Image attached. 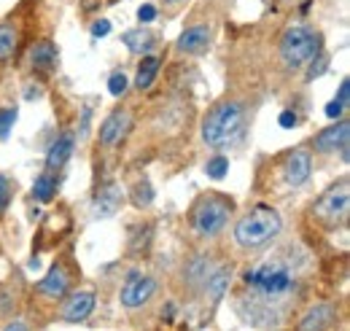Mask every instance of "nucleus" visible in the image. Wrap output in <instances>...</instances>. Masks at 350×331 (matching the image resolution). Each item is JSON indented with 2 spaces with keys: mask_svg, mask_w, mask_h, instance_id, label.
I'll list each match as a JSON object with an SVG mask.
<instances>
[{
  "mask_svg": "<svg viewBox=\"0 0 350 331\" xmlns=\"http://www.w3.org/2000/svg\"><path fill=\"white\" fill-rule=\"evenodd\" d=\"M122 41L127 43V49H130L132 54H148L151 49H154V33H148V30H143V27H137V30H130V33H124L122 36Z\"/></svg>",
  "mask_w": 350,
  "mask_h": 331,
  "instance_id": "aec40b11",
  "label": "nucleus"
},
{
  "mask_svg": "<svg viewBox=\"0 0 350 331\" xmlns=\"http://www.w3.org/2000/svg\"><path fill=\"white\" fill-rule=\"evenodd\" d=\"M137 19H140L143 25H148V22H154V19H157V8H154L151 3H143V5L137 8Z\"/></svg>",
  "mask_w": 350,
  "mask_h": 331,
  "instance_id": "c85d7f7f",
  "label": "nucleus"
},
{
  "mask_svg": "<svg viewBox=\"0 0 350 331\" xmlns=\"http://www.w3.org/2000/svg\"><path fill=\"white\" fill-rule=\"evenodd\" d=\"M159 65H162V59L159 57H151V54H146L143 59H140V65H137V76H135V86L143 92V89H148L154 79H157V73H159Z\"/></svg>",
  "mask_w": 350,
  "mask_h": 331,
  "instance_id": "412c9836",
  "label": "nucleus"
},
{
  "mask_svg": "<svg viewBox=\"0 0 350 331\" xmlns=\"http://www.w3.org/2000/svg\"><path fill=\"white\" fill-rule=\"evenodd\" d=\"M94 307H97V293L94 291H76L65 299V304L59 310V318L65 323H84L94 313Z\"/></svg>",
  "mask_w": 350,
  "mask_h": 331,
  "instance_id": "1a4fd4ad",
  "label": "nucleus"
},
{
  "mask_svg": "<svg viewBox=\"0 0 350 331\" xmlns=\"http://www.w3.org/2000/svg\"><path fill=\"white\" fill-rule=\"evenodd\" d=\"M337 323V307L332 302H318L299 318L297 331H329Z\"/></svg>",
  "mask_w": 350,
  "mask_h": 331,
  "instance_id": "f8f14e48",
  "label": "nucleus"
},
{
  "mask_svg": "<svg viewBox=\"0 0 350 331\" xmlns=\"http://www.w3.org/2000/svg\"><path fill=\"white\" fill-rule=\"evenodd\" d=\"M165 3H170V5H175V3H180V0H165Z\"/></svg>",
  "mask_w": 350,
  "mask_h": 331,
  "instance_id": "c9c22d12",
  "label": "nucleus"
},
{
  "mask_svg": "<svg viewBox=\"0 0 350 331\" xmlns=\"http://www.w3.org/2000/svg\"><path fill=\"white\" fill-rule=\"evenodd\" d=\"M348 97H350V81L348 79H342V83H340V94H337L334 100H337L340 105H345V108H348Z\"/></svg>",
  "mask_w": 350,
  "mask_h": 331,
  "instance_id": "473e14b6",
  "label": "nucleus"
},
{
  "mask_svg": "<svg viewBox=\"0 0 350 331\" xmlns=\"http://www.w3.org/2000/svg\"><path fill=\"white\" fill-rule=\"evenodd\" d=\"M229 280H232V269L229 267H216L211 275H208V280H205V296L216 304V302H221L224 299V293H226V289H229Z\"/></svg>",
  "mask_w": 350,
  "mask_h": 331,
  "instance_id": "a211bd4d",
  "label": "nucleus"
},
{
  "mask_svg": "<svg viewBox=\"0 0 350 331\" xmlns=\"http://www.w3.org/2000/svg\"><path fill=\"white\" fill-rule=\"evenodd\" d=\"M205 172H208V178H213V181H221L226 172H229V159L226 157H211L208 159V165H205Z\"/></svg>",
  "mask_w": 350,
  "mask_h": 331,
  "instance_id": "393cba45",
  "label": "nucleus"
},
{
  "mask_svg": "<svg viewBox=\"0 0 350 331\" xmlns=\"http://www.w3.org/2000/svg\"><path fill=\"white\" fill-rule=\"evenodd\" d=\"M108 33H111V22H108V19H97V22L92 25V36H94V38H105Z\"/></svg>",
  "mask_w": 350,
  "mask_h": 331,
  "instance_id": "c756f323",
  "label": "nucleus"
},
{
  "mask_svg": "<svg viewBox=\"0 0 350 331\" xmlns=\"http://www.w3.org/2000/svg\"><path fill=\"white\" fill-rule=\"evenodd\" d=\"M132 202H135L137 207H148L151 202H154V189H151L148 181L135 183V189H132Z\"/></svg>",
  "mask_w": 350,
  "mask_h": 331,
  "instance_id": "b1692460",
  "label": "nucleus"
},
{
  "mask_svg": "<svg viewBox=\"0 0 350 331\" xmlns=\"http://www.w3.org/2000/svg\"><path fill=\"white\" fill-rule=\"evenodd\" d=\"M127 127H130V114H127V111H113V114L100 124V143H103V146L119 143V140L124 137Z\"/></svg>",
  "mask_w": 350,
  "mask_h": 331,
  "instance_id": "f3484780",
  "label": "nucleus"
},
{
  "mask_svg": "<svg viewBox=\"0 0 350 331\" xmlns=\"http://www.w3.org/2000/svg\"><path fill=\"white\" fill-rule=\"evenodd\" d=\"M211 272H213L211 256H194V259L183 267V280H186L189 286H205V280H208Z\"/></svg>",
  "mask_w": 350,
  "mask_h": 331,
  "instance_id": "6ab92c4d",
  "label": "nucleus"
},
{
  "mask_svg": "<svg viewBox=\"0 0 350 331\" xmlns=\"http://www.w3.org/2000/svg\"><path fill=\"white\" fill-rule=\"evenodd\" d=\"M178 51L180 54H202L208 46H211V27L208 25H194V27H186L178 38Z\"/></svg>",
  "mask_w": 350,
  "mask_h": 331,
  "instance_id": "4468645a",
  "label": "nucleus"
},
{
  "mask_svg": "<svg viewBox=\"0 0 350 331\" xmlns=\"http://www.w3.org/2000/svg\"><path fill=\"white\" fill-rule=\"evenodd\" d=\"M76 151V135L73 132H62L51 146H49V154H46V167L54 172V170H62L65 162L73 157Z\"/></svg>",
  "mask_w": 350,
  "mask_h": 331,
  "instance_id": "2eb2a0df",
  "label": "nucleus"
},
{
  "mask_svg": "<svg viewBox=\"0 0 350 331\" xmlns=\"http://www.w3.org/2000/svg\"><path fill=\"white\" fill-rule=\"evenodd\" d=\"M283 229V218L275 207L259 205L237 218L234 224V243L245 250H259L269 246Z\"/></svg>",
  "mask_w": 350,
  "mask_h": 331,
  "instance_id": "7ed1b4c3",
  "label": "nucleus"
},
{
  "mask_svg": "<svg viewBox=\"0 0 350 331\" xmlns=\"http://www.w3.org/2000/svg\"><path fill=\"white\" fill-rule=\"evenodd\" d=\"M11 194H14V186H11V181L0 172V215L5 213V207L11 205Z\"/></svg>",
  "mask_w": 350,
  "mask_h": 331,
  "instance_id": "cd10ccee",
  "label": "nucleus"
},
{
  "mask_svg": "<svg viewBox=\"0 0 350 331\" xmlns=\"http://www.w3.org/2000/svg\"><path fill=\"white\" fill-rule=\"evenodd\" d=\"M16 46H19L16 27L8 22H0V62H8L16 54Z\"/></svg>",
  "mask_w": 350,
  "mask_h": 331,
  "instance_id": "4be33fe9",
  "label": "nucleus"
},
{
  "mask_svg": "<svg viewBox=\"0 0 350 331\" xmlns=\"http://www.w3.org/2000/svg\"><path fill=\"white\" fill-rule=\"evenodd\" d=\"M232 210H234V202L229 197H224L219 191H208L205 197L197 200V205L191 207V229H194V235H200L205 240L221 235V229L226 226Z\"/></svg>",
  "mask_w": 350,
  "mask_h": 331,
  "instance_id": "39448f33",
  "label": "nucleus"
},
{
  "mask_svg": "<svg viewBox=\"0 0 350 331\" xmlns=\"http://www.w3.org/2000/svg\"><path fill=\"white\" fill-rule=\"evenodd\" d=\"M154 291H157V280L154 278L140 275V272H130L127 280H124V286H122V293H119L122 307H127V310L143 307L154 296Z\"/></svg>",
  "mask_w": 350,
  "mask_h": 331,
  "instance_id": "0eeeda50",
  "label": "nucleus"
},
{
  "mask_svg": "<svg viewBox=\"0 0 350 331\" xmlns=\"http://www.w3.org/2000/svg\"><path fill=\"white\" fill-rule=\"evenodd\" d=\"M97 5H100V0H81V8L84 11H94Z\"/></svg>",
  "mask_w": 350,
  "mask_h": 331,
  "instance_id": "f704fd0d",
  "label": "nucleus"
},
{
  "mask_svg": "<svg viewBox=\"0 0 350 331\" xmlns=\"http://www.w3.org/2000/svg\"><path fill=\"white\" fill-rule=\"evenodd\" d=\"M16 122V108H0V140L8 137V132L14 129Z\"/></svg>",
  "mask_w": 350,
  "mask_h": 331,
  "instance_id": "a878e982",
  "label": "nucleus"
},
{
  "mask_svg": "<svg viewBox=\"0 0 350 331\" xmlns=\"http://www.w3.org/2000/svg\"><path fill=\"white\" fill-rule=\"evenodd\" d=\"M278 122H280V127H283V129H291V127H297V122H299V119H297V114H294V111H283Z\"/></svg>",
  "mask_w": 350,
  "mask_h": 331,
  "instance_id": "7c9ffc66",
  "label": "nucleus"
},
{
  "mask_svg": "<svg viewBox=\"0 0 350 331\" xmlns=\"http://www.w3.org/2000/svg\"><path fill=\"white\" fill-rule=\"evenodd\" d=\"M70 286H73V272L68 269L65 261H57V264H51V269L44 275V280H38L36 291L41 296H46V299H65Z\"/></svg>",
  "mask_w": 350,
  "mask_h": 331,
  "instance_id": "6e6552de",
  "label": "nucleus"
},
{
  "mask_svg": "<svg viewBox=\"0 0 350 331\" xmlns=\"http://www.w3.org/2000/svg\"><path fill=\"white\" fill-rule=\"evenodd\" d=\"M312 172V154L307 148H294L283 162V178L288 186H305Z\"/></svg>",
  "mask_w": 350,
  "mask_h": 331,
  "instance_id": "9b49d317",
  "label": "nucleus"
},
{
  "mask_svg": "<svg viewBox=\"0 0 350 331\" xmlns=\"http://www.w3.org/2000/svg\"><path fill=\"white\" fill-rule=\"evenodd\" d=\"M57 62H59V57H57V46L51 41H38L33 43V49H30V65H33V70L36 73H54L57 70Z\"/></svg>",
  "mask_w": 350,
  "mask_h": 331,
  "instance_id": "dca6fc26",
  "label": "nucleus"
},
{
  "mask_svg": "<svg viewBox=\"0 0 350 331\" xmlns=\"http://www.w3.org/2000/svg\"><path fill=\"white\" fill-rule=\"evenodd\" d=\"M350 213V183L348 178H342L340 183H334L332 189H326L318 202L312 205V218L326 226V229H337L340 224L348 221Z\"/></svg>",
  "mask_w": 350,
  "mask_h": 331,
  "instance_id": "423d86ee",
  "label": "nucleus"
},
{
  "mask_svg": "<svg viewBox=\"0 0 350 331\" xmlns=\"http://www.w3.org/2000/svg\"><path fill=\"white\" fill-rule=\"evenodd\" d=\"M243 289L237 310L251 326H278L288 310V299L297 291V275L288 261L267 259L243 275Z\"/></svg>",
  "mask_w": 350,
  "mask_h": 331,
  "instance_id": "f257e3e1",
  "label": "nucleus"
},
{
  "mask_svg": "<svg viewBox=\"0 0 350 331\" xmlns=\"http://www.w3.org/2000/svg\"><path fill=\"white\" fill-rule=\"evenodd\" d=\"M342 114H345V105H340L337 100H332V103L326 105V116H329V119H340Z\"/></svg>",
  "mask_w": 350,
  "mask_h": 331,
  "instance_id": "2f4dec72",
  "label": "nucleus"
},
{
  "mask_svg": "<svg viewBox=\"0 0 350 331\" xmlns=\"http://www.w3.org/2000/svg\"><path fill=\"white\" fill-rule=\"evenodd\" d=\"M124 205V191L119 183L108 181L103 183L97 191H94V200H92V213L94 218H111L119 213V207Z\"/></svg>",
  "mask_w": 350,
  "mask_h": 331,
  "instance_id": "9d476101",
  "label": "nucleus"
},
{
  "mask_svg": "<svg viewBox=\"0 0 350 331\" xmlns=\"http://www.w3.org/2000/svg\"><path fill=\"white\" fill-rule=\"evenodd\" d=\"M323 51V38L321 33H315L312 27L307 25H297V27H288L280 38V62L288 68V70H299L310 65L318 54Z\"/></svg>",
  "mask_w": 350,
  "mask_h": 331,
  "instance_id": "20e7f679",
  "label": "nucleus"
},
{
  "mask_svg": "<svg viewBox=\"0 0 350 331\" xmlns=\"http://www.w3.org/2000/svg\"><path fill=\"white\" fill-rule=\"evenodd\" d=\"M127 86H130V81H127L124 73H113V76L108 79V92H111L113 97H122V94L127 92Z\"/></svg>",
  "mask_w": 350,
  "mask_h": 331,
  "instance_id": "bb28decb",
  "label": "nucleus"
},
{
  "mask_svg": "<svg viewBox=\"0 0 350 331\" xmlns=\"http://www.w3.org/2000/svg\"><path fill=\"white\" fill-rule=\"evenodd\" d=\"M3 331H27V323L25 321H11Z\"/></svg>",
  "mask_w": 350,
  "mask_h": 331,
  "instance_id": "72a5a7b5",
  "label": "nucleus"
},
{
  "mask_svg": "<svg viewBox=\"0 0 350 331\" xmlns=\"http://www.w3.org/2000/svg\"><path fill=\"white\" fill-rule=\"evenodd\" d=\"M350 140V124L348 122H337V124L326 127L315 135V151L318 154H337L345 151Z\"/></svg>",
  "mask_w": 350,
  "mask_h": 331,
  "instance_id": "ddd939ff",
  "label": "nucleus"
},
{
  "mask_svg": "<svg viewBox=\"0 0 350 331\" xmlns=\"http://www.w3.org/2000/svg\"><path fill=\"white\" fill-rule=\"evenodd\" d=\"M54 194H57V178H54V172H51V170H49V172H41V175L36 178V183H33V197H36L38 202H51Z\"/></svg>",
  "mask_w": 350,
  "mask_h": 331,
  "instance_id": "5701e85b",
  "label": "nucleus"
},
{
  "mask_svg": "<svg viewBox=\"0 0 350 331\" xmlns=\"http://www.w3.org/2000/svg\"><path fill=\"white\" fill-rule=\"evenodd\" d=\"M245 132V108L237 100H224L202 119V140L211 148H226Z\"/></svg>",
  "mask_w": 350,
  "mask_h": 331,
  "instance_id": "f03ea898",
  "label": "nucleus"
}]
</instances>
